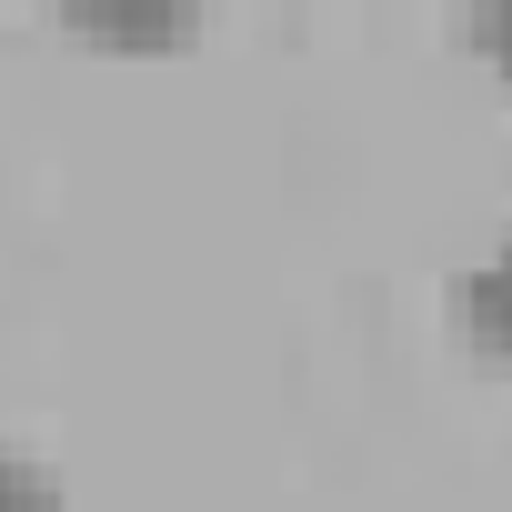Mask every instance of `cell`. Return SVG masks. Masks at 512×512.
<instances>
[{
  "instance_id": "2",
  "label": "cell",
  "mask_w": 512,
  "mask_h": 512,
  "mask_svg": "<svg viewBox=\"0 0 512 512\" xmlns=\"http://www.w3.org/2000/svg\"><path fill=\"white\" fill-rule=\"evenodd\" d=\"M71 31H111V41H171L191 31L181 0H141V11H111V0H71Z\"/></svg>"
},
{
  "instance_id": "3",
  "label": "cell",
  "mask_w": 512,
  "mask_h": 512,
  "mask_svg": "<svg viewBox=\"0 0 512 512\" xmlns=\"http://www.w3.org/2000/svg\"><path fill=\"white\" fill-rule=\"evenodd\" d=\"M0 512H61V472L0 442Z\"/></svg>"
},
{
  "instance_id": "4",
  "label": "cell",
  "mask_w": 512,
  "mask_h": 512,
  "mask_svg": "<svg viewBox=\"0 0 512 512\" xmlns=\"http://www.w3.org/2000/svg\"><path fill=\"white\" fill-rule=\"evenodd\" d=\"M462 41L492 51V61L512 71V0H472V11H462Z\"/></svg>"
},
{
  "instance_id": "1",
  "label": "cell",
  "mask_w": 512,
  "mask_h": 512,
  "mask_svg": "<svg viewBox=\"0 0 512 512\" xmlns=\"http://www.w3.org/2000/svg\"><path fill=\"white\" fill-rule=\"evenodd\" d=\"M452 322H462V342H482L492 362H512V231H492L452 272Z\"/></svg>"
}]
</instances>
